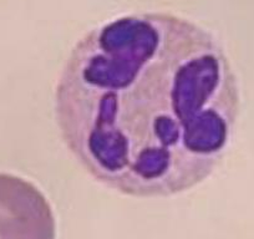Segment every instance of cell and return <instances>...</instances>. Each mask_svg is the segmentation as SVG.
I'll list each match as a JSON object with an SVG mask.
<instances>
[{
  "label": "cell",
  "mask_w": 254,
  "mask_h": 239,
  "mask_svg": "<svg viewBox=\"0 0 254 239\" xmlns=\"http://www.w3.org/2000/svg\"><path fill=\"white\" fill-rule=\"evenodd\" d=\"M0 239H56L55 216L45 194L8 173H0Z\"/></svg>",
  "instance_id": "cell-2"
},
{
  "label": "cell",
  "mask_w": 254,
  "mask_h": 239,
  "mask_svg": "<svg viewBox=\"0 0 254 239\" xmlns=\"http://www.w3.org/2000/svg\"><path fill=\"white\" fill-rule=\"evenodd\" d=\"M54 109L64 143L97 182L128 196L170 197L222 162L239 89L211 31L171 14H135L77 41Z\"/></svg>",
  "instance_id": "cell-1"
}]
</instances>
